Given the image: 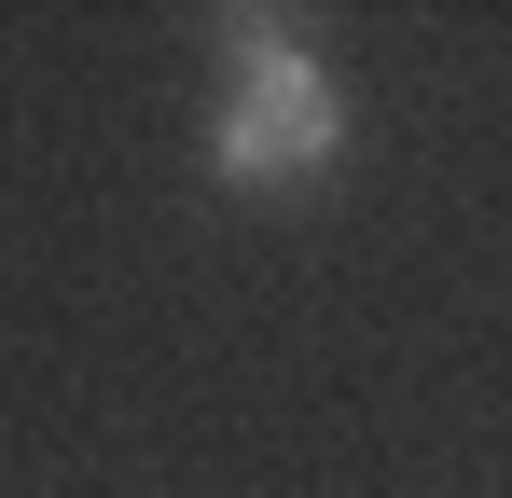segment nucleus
Returning a JSON list of instances; mask_svg holds the SVG:
<instances>
[{
	"label": "nucleus",
	"instance_id": "1",
	"mask_svg": "<svg viewBox=\"0 0 512 498\" xmlns=\"http://www.w3.org/2000/svg\"><path fill=\"white\" fill-rule=\"evenodd\" d=\"M346 153V97L305 28L277 14H222V97H208V180L222 194H305Z\"/></svg>",
	"mask_w": 512,
	"mask_h": 498
}]
</instances>
